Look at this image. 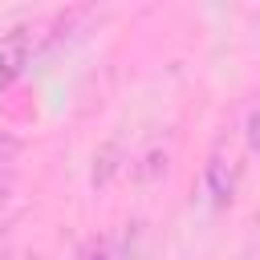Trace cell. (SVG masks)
Segmentation results:
<instances>
[{
	"label": "cell",
	"mask_w": 260,
	"mask_h": 260,
	"mask_svg": "<svg viewBox=\"0 0 260 260\" xmlns=\"http://www.w3.org/2000/svg\"><path fill=\"white\" fill-rule=\"evenodd\" d=\"M37 45H41V24H12L0 37V93L16 77H24V69L37 57Z\"/></svg>",
	"instance_id": "1"
},
{
	"label": "cell",
	"mask_w": 260,
	"mask_h": 260,
	"mask_svg": "<svg viewBox=\"0 0 260 260\" xmlns=\"http://www.w3.org/2000/svg\"><path fill=\"white\" fill-rule=\"evenodd\" d=\"M236 179H240V171H236V158L223 150V142L207 154V167H203V195L211 199V207H228L232 203V195H236Z\"/></svg>",
	"instance_id": "2"
},
{
	"label": "cell",
	"mask_w": 260,
	"mask_h": 260,
	"mask_svg": "<svg viewBox=\"0 0 260 260\" xmlns=\"http://www.w3.org/2000/svg\"><path fill=\"white\" fill-rule=\"evenodd\" d=\"M77 260H126L122 236H98V240H89V244L77 252Z\"/></svg>",
	"instance_id": "3"
},
{
	"label": "cell",
	"mask_w": 260,
	"mask_h": 260,
	"mask_svg": "<svg viewBox=\"0 0 260 260\" xmlns=\"http://www.w3.org/2000/svg\"><path fill=\"white\" fill-rule=\"evenodd\" d=\"M244 142H248V150L252 154H260V93L248 102V110H244Z\"/></svg>",
	"instance_id": "4"
}]
</instances>
